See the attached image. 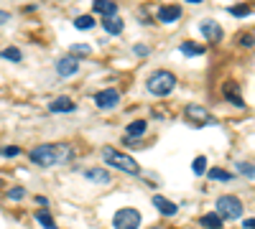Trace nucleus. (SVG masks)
I'll return each mask as SVG.
<instances>
[{
    "mask_svg": "<svg viewBox=\"0 0 255 229\" xmlns=\"http://www.w3.org/2000/svg\"><path fill=\"white\" fill-rule=\"evenodd\" d=\"M202 227H204V229H222L220 214H204V217H202Z\"/></svg>",
    "mask_w": 255,
    "mask_h": 229,
    "instance_id": "obj_19",
    "label": "nucleus"
},
{
    "mask_svg": "<svg viewBox=\"0 0 255 229\" xmlns=\"http://www.w3.org/2000/svg\"><path fill=\"white\" fill-rule=\"evenodd\" d=\"M153 206H156L163 217H174V214H176V204L168 201L166 196H153Z\"/></svg>",
    "mask_w": 255,
    "mask_h": 229,
    "instance_id": "obj_10",
    "label": "nucleus"
},
{
    "mask_svg": "<svg viewBox=\"0 0 255 229\" xmlns=\"http://www.w3.org/2000/svg\"><path fill=\"white\" fill-rule=\"evenodd\" d=\"M49 110H51V112H74L77 105H74L69 97H56L51 105H49Z\"/></svg>",
    "mask_w": 255,
    "mask_h": 229,
    "instance_id": "obj_11",
    "label": "nucleus"
},
{
    "mask_svg": "<svg viewBox=\"0 0 255 229\" xmlns=\"http://www.w3.org/2000/svg\"><path fill=\"white\" fill-rule=\"evenodd\" d=\"M230 15L245 18V15H250V5H232V8H230Z\"/></svg>",
    "mask_w": 255,
    "mask_h": 229,
    "instance_id": "obj_25",
    "label": "nucleus"
},
{
    "mask_svg": "<svg viewBox=\"0 0 255 229\" xmlns=\"http://www.w3.org/2000/svg\"><path fill=\"white\" fill-rule=\"evenodd\" d=\"M79 72V59L77 56H64V59H59L56 61V74L59 76H72V74H77Z\"/></svg>",
    "mask_w": 255,
    "mask_h": 229,
    "instance_id": "obj_7",
    "label": "nucleus"
},
{
    "mask_svg": "<svg viewBox=\"0 0 255 229\" xmlns=\"http://www.w3.org/2000/svg\"><path fill=\"white\" fill-rule=\"evenodd\" d=\"M158 18L163 20V23H176V20L181 18V8L179 5H161L158 8Z\"/></svg>",
    "mask_w": 255,
    "mask_h": 229,
    "instance_id": "obj_9",
    "label": "nucleus"
},
{
    "mask_svg": "<svg viewBox=\"0 0 255 229\" xmlns=\"http://www.w3.org/2000/svg\"><path fill=\"white\" fill-rule=\"evenodd\" d=\"M74 26H77L79 31H90V28H95V18H92V15H79V18L74 20Z\"/></svg>",
    "mask_w": 255,
    "mask_h": 229,
    "instance_id": "obj_21",
    "label": "nucleus"
},
{
    "mask_svg": "<svg viewBox=\"0 0 255 229\" xmlns=\"http://www.w3.org/2000/svg\"><path fill=\"white\" fill-rule=\"evenodd\" d=\"M202 36L204 38H209L212 44H217V41L222 38V26L220 23H215V20H202Z\"/></svg>",
    "mask_w": 255,
    "mask_h": 229,
    "instance_id": "obj_8",
    "label": "nucleus"
},
{
    "mask_svg": "<svg viewBox=\"0 0 255 229\" xmlns=\"http://www.w3.org/2000/svg\"><path fill=\"white\" fill-rule=\"evenodd\" d=\"M243 46H255V33H245L243 36Z\"/></svg>",
    "mask_w": 255,
    "mask_h": 229,
    "instance_id": "obj_30",
    "label": "nucleus"
},
{
    "mask_svg": "<svg viewBox=\"0 0 255 229\" xmlns=\"http://www.w3.org/2000/svg\"><path fill=\"white\" fill-rule=\"evenodd\" d=\"M135 54H138V56H145V54H148V49H145L143 44H138V46H135Z\"/></svg>",
    "mask_w": 255,
    "mask_h": 229,
    "instance_id": "obj_31",
    "label": "nucleus"
},
{
    "mask_svg": "<svg viewBox=\"0 0 255 229\" xmlns=\"http://www.w3.org/2000/svg\"><path fill=\"white\" fill-rule=\"evenodd\" d=\"M23 196H26V191L20 189V186H15V189L8 191V199H10V201H18V199H23Z\"/></svg>",
    "mask_w": 255,
    "mask_h": 229,
    "instance_id": "obj_27",
    "label": "nucleus"
},
{
    "mask_svg": "<svg viewBox=\"0 0 255 229\" xmlns=\"http://www.w3.org/2000/svg\"><path fill=\"white\" fill-rule=\"evenodd\" d=\"M217 214H220V219H240L243 217V201L238 196H220L217 199Z\"/></svg>",
    "mask_w": 255,
    "mask_h": 229,
    "instance_id": "obj_4",
    "label": "nucleus"
},
{
    "mask_svg": "<svg viewBox=\"0 0 255 229\" xmlns=\"http://www.w3.org/2000/svg\"><path fill=\"white\" fill-rule=\"evenodd\" d=\"M235 168H238L243 176H248V178H255V165H250V163H245V160H238V163H235Z\"/></svg>",
    "mask_w": 255,
    "mask_h": 229,
    "instance_id": "obj_23",
    "label": "nucleus"
},
{
    "mask_svg": "<svg viewBox=\"0 0 255 229\" xmlns=\"http://www.w3.org/2000/svg\"><path fill=\"white\" fill-rule=\"evenodd\" d=\"M181 54L184 56H202L204 46H199V44H181Z\"/></svg>",
    "mask_w": 255,
    "mask_h": 229,
    "instance_id": "obj_20",
    "label": "nucleus"
},
{
    "mask_svg": "<svg viewBox=\"0 0 255 229\" xmlns=\"http://www.w3.org/2000/svg\"><path fill=\"white\" fill-rule=\"evenodd\" d=\"M184 112H186V117H189V120H199V122H209V120H212V117H209V112H207L204 107H199V105H189Z\"/></svg>",
    "mask_w": 255,
    "mask_h": 229,
    "instance_id": "obj_13",
    "label": "nucleus"
},
{
    "mask_svg": "<svg viewBox=\"0 0 255 229\" xmlns=\"http://www.w3.org/2000/svg\"><path fill=\"white\" fill-rule=\"evenodd\" d=\"M145 128H148V122H145V120H135V122H130V125H128V138H140V135L145 133Z\"/></svg>",
    "mask_w": 255,
    "mask_h": 229,
    "instance_id": "obj_17",
    "label": "nucleus"
},
{
    "mask_svg": "<svg viewBox=\"0 0 255 229\" xmlns=\"http://www.w3.org/2000/svg\"><path fill=\"white\" fill-rule=\"evenodd\" d=\"M0 153H3L5 158H15V155H18L20 151L15 148V145H5V148H3V151H0Z\"/></svg>",
    "mask_w": 255,
    "mask_h": 229,
    "instance_id": "obj_29",
    "label": "nucleus"
},
{
    "mask_svg": "<svg viewBox=\"0 0 255 229\" xmlns=\"http://www.w3.org/2000/svg\"><path fill=\"white\" fill-rule=\"evenodd\" d=\"M243 224H245V227H248V229H255V217H253V219H245V222H243Z\"/></svg>",
    "mask_w": 255,
    "mask_h": 229,
    "instance_id": "obj_33",
    "label": "nucleus"
},
{
    "mask_svg": "<svg viewBox=\"0 0 255 229\" xmlns=\"http://www.w3.org/2000/svg\"><path fill=\"white\" fill-rule=\"evenodd\" d=\"M74 155L72 145H38V148L31 151V160L41 168H51V165L67 163Z\"/></svg>",
    "mask_w": 255,
    "mask_h": 229,
    "instance_id": "obj_1",
    "label": "nucleus"
},
{
    "mask_svg": "<svg viewBox=\"0 0 255 229\" xmlns=\"http://www.w3.org/2000/svg\"><path fill=\"white\" fill-rule=\"evenodd\" d=\"M225 97H227V102H232L235 107H245V102H243V97L238 94V87H235V84H227V87H225Z\"/></svg>",
    "mask_w": 255,
    "mask_h": 229,
    "instance_id": "obj_16",
    "label": "nucleus"
},
{
    "mask_svg": "<svg viewBox=\"0 0 255 229\" xmlns=\"http://www.w3.org/2000/svg\"><path fill=\"white\" fill-rule=\"evenodd\" d=\"M92 99H95V105H97L100 110H113V107H118L120 94H118L115 89H102V92H97Z\"/></svg>",
    "mask_w": 255,
    "mask_h": 229,
    "instance_id": "obj_6",
    "label": "nucleus"
},
{
    "mask_svg": "<svg viewBox=\"0 0 255 229\" xmlns=\"http://www.w3.org/2000/svg\"><path fill=\"white\" fill-rule=\"evenodd\" d=\"M36 219L41 222V227H44V229H59V227H56V222H54V217H51L46 209L36 212Z\"/></svg>",
    "mask_w": 255,
    "mask_h": 229,
    "instance_id": "obj_18",
    "label": "nucleus"
},
{
    "mask_svg": "<svg viewBox=\"0 0 255 229\" xmlns=\"http://www.w3.org/2000/svg\"><path fill=\"white\" fill-rule=\"evenodd\" d=\"M145 87H148V92L156 94V97H166V94H171V92H174V87H176V76H174L171 72H166V69H158V72H153L151 76H148Z\"/></svg>",
    "mask_w": 255,
    "mask_h": 229,
    "instance_id": "obj_2",
    "label": "nucleus"
},
{
    "mask_svg": "<svg viewBox=\"0 0 255 229\" xmlns=\"http://www.w3.org/2000/svg\"><path fill=\"white\" fill-rule=\"evenodd\" d=\"M209 178L212 181H232V173L225 171V168H212L209 171Z\"/></svg>",
    "mask_w": 255,
    "mask_h": 229,
    "instance_id": "obj_22",
    "label": "nucleus"
},
{
    "mask_svg": "<svg viewBox=\"0 0 255 229\" xmlns=\"http://www.w3.org/2000/svg\"><path fill=\"white\" fill-rule=\"evenodd\" d=\"M92 10L95 13H100V15H118V5L113 3V0H95V5H92Z\"/></svg>",
    "mask_w": 255,
    "mask_h": 229,
    "instance_id": "obj_12",
    "label": "nucleus"
},
{
    "mask_svg": "<svg viewBox=\"0 0 255 229\" xmlns=\"http://www.w3.org/2000/svg\"><path fill=\"white\" fill-rule=\"evenodd\" d=\"M186 3H202V0H186Z\"/></svg>",
    "mask_w": 255,
    "mask_h": 229,
    "instance_id": "obj_34",
    "label": "nucleus"
},
{
    "mask_svg": "<svg viewBox=\"0 0 255 229\" xmlns=\"http://www.w3.org/2000/svg\"><path fill=\"white\" fill-rule=\"evenodd\" d=\"M102 26H105V31H108V33L118 36V33H123V18H118V15H108V18L102 20Z\"/></svg>",
    "mask_w": 255,
    "mask_h": 229,
    "instance_id": "obj_14",
    "label": "nucleus"
},
{
    "mask_svg": "<svg viewBox=\"0 0 255 229\" xmlns=\"http://www.w3.org/2000/svg\"><path fill=\"white\" fill-rule=\"evenodd\" d=\"M113 227L115 229H138L140 227V212H135V209H118L115 214H113Z\"/></svg>",
    "mask_w": 255,
    "mask_h": 229,
    "instance_id": "obj_5",
    "label": "nucleus"
},
{
    "mask_svg": "<svg viewBox=\"0 0 255 229\" xmlns=\"http://www.w3.org/2000/svg\"><path fill=\"white\" fill-rule=\"evenodd\" d=\"M0 56H3V59H8V61H20V59H23V54H20L15 46H8L3 54H0Z\"/></svg>",
    "mask_w": 255,
    "mask_h": 229,
    "instance_id": "obj_24",
    "label": "nucleus"
},
{
    "mask_svg": "<svg viewBox=\"0 0 255 229\" xmlns=\"http://www.w3.org/2000/svg\"><path fill=\"white\" fill-rule=\"evenodd\" d=\"M77 54H92V49L90 46H84V44H77V46H72V56H77Z\"/></svg>",
    "mask_w": 255,
    "mask_h": 229,
    "instance_id": "obj_28",
    "label": "nucleus"
},
{
    "mask_svg": "<svg viewBox=\"0 0 255 229\" xmlns=\"http://www.w3.org/2000/svg\"><path fill=\"white\" fill-rule=\"evenodd\" d=\"M84 176H87L90 181H95V183H110V173L102 171V168H87Z\"/></svg>",
    "mask_w": 255,
    "mask_h": 229,
    "instance_id": "obj_15",
    "label": "nucleus"
},
{
    "mask_svg": "<svg viewBox=\"0 0 255 229\" xmlns=\"http://www.w3.org/2000/svg\"><path fill=\"white\" fill-rule=\"evenodd\" d=\"M102 158H105V163H108V165H113V168H118L123 173H130V176H138L140 173V165L130 155H125V153H120L115 148H102Z\"/></svg>",
    "mask_w": 255,
    "mask_h": 229,
    "instance_id": "obj_3",
    "label": "nucleus"
},
{
    "mask_svg": "<svg viewBox=\"0 0 255 229\" xmlns=\"http://www.w3.org/2000/svg\"><path fill=\"white\" fill-rule=\"evenodd\" d=\"M191 168H194V173H197V176H202V173L207 171V158H202V155H199V158H194Z\"/></svg>",
    "mask_w": 255,
    "mask_h": 229,
    "instance_id": "obj_26",
    "label": "nucleus"
},
{
    "mask_svg": "<svg viewBox=\"0 0 255 229\" xmlns=\"http://www.w3.org/2000/svg\"><path fill=\"white\" fill-rule=\"evenodd\" d=\"M10 20V13H5V10H0V23H8Z\"/></svg>",
    "mask_w": 255,
    "mask_h": 229,
    "instance_id": "obj_32",
    "label": "nucleus"
}]
</instances>
